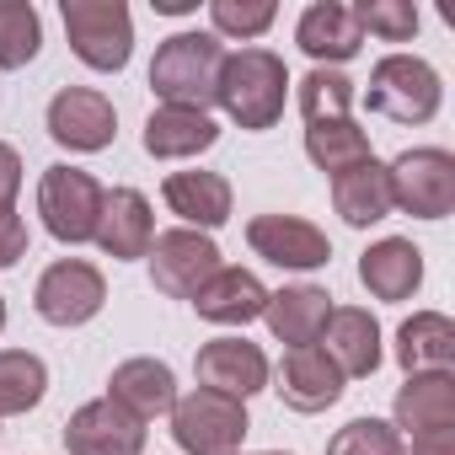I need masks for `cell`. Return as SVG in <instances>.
<instances>
[{
    "label": "cell",
    "mask_w": 455,
    "mask_h": 455,
    "mask_svg": "<svg viewBox=\"0 0 455 455\" xmlns=\"http://www.w3.org/2000/svg\"><path fill=\"white\" fill-rule=\"evenodd\" d=\"M0 332H6V295H0Z\"/></svg>",
    "instance_id": "74e56055"
},
{
    "label": "cell",
    "mask_w": 455,
    "mask_h": 455,
    "mask_svg": "<svg viewBox=\"0 0 455 455\" xmlns=\"http://www.w3.org/2000/svg\"><path fill=\"white\" fill-rule=\"evenodd\" d=\"M284 407L295 412H327L338 396H343V370L327 359L322 343H306V348H290L284 364H279V386Z\"/></svg>",
    "instance_id": "9a60e30c"
},
{
    "label": "cell",
    "mask_w": 455,
    "mask_h": 455,
    "mask_svg": "<svg viewBox=\"0 0 455 455\" xmlns=\"http://www.w3.org/2000/svg\"><path fill=\"white\" fill-rule=\"evenodd\" d=\"M263 455H284V450H263Z\"/></svg>",
    "instance_id": "f35d334b"
},
{
    "label": "cell",
    "mask_w": 455,
    "mask_h": 455,
    "mask_svg": "<svg viewBox=\"0 0 455 455\" xmlns=\"http://www.w3.org/2000/svg\"><path fill=\"white\" fill-rule=\"evenodd\" d=\"M220 140V124L209 113H193V108H156L145 118V150L156 161H188V156H204L209 145Z\"/></svg>",
    "instance_id": "d4e9b609"
},
{
    "label": "cell",
    "mask_w": 455,
    "mask_h": 455,
    "mask_svg": "<svg viewBox=\"0 0 455 455\" xmlns=\"http://www.w3.org/2000/svg\"><path fill=\"white\" fill-rule=\"evenodd\" d=\"M354 22H359V33H375L386 44H407L418 33V6L412 0H359Z\"/></svg>",
    "instance_id": "d6a6232c"
},
{
    "label": "cell",
    "mask_w": 455,
    "mask_h": 455,
    "mask_svg": "<svg viewBox=\"0 0 455 455\" xmlns=\"http://www.w3.org/2000/svg\"><path fill=\"white\" fill-rule=\"evenodd\" d=\"M60 17H65L70 54L86 70L118 76L129 65V54H134V17H129L124 0H65Z\"/></svg>",
    "instance_id": "3957f363"
},
{
    "label": "cell",
    "mask_w": 455,
    "mask_h": 455,
    "mask_svg": "<svg viewBox=\"0 0 455 455\" xmlns=\"http://www.w3.org/2000/svg\"><path fill=\"white\" fill-rule=\"evenodd\" d=\"M220 70H225V44L214 33H172L150 60V92L161 97V108L209 113Z\"/></svg>",
    "instance_id": "6da1fadb"
},
{
    "label": "cell",
    "mask_w": 455,
    "mask_h": 455,
    "mask_svg": "<svg viewBox=\"0 0 455 455\" xmlns=\"http://www.w3.org/2000/svg\"><path fill=\"white\" fill-rule=\"evenodd\" d=\"M284 97H290V70L274 49H242V54H225L220 70V92L214 102L231 113V124L263 134L284 118Z\"/></svg>",
    "instance_id": "7a4b0ae2"
},
{
    "label": "cell",
    "mask_w": 455,
    "mask_h": 455,
    "mask_svg": "<svg viewBox=\"0 0 455 455\" xmlns=\"http://www.w3.org/2000/svg\"><path fill=\"white\" fill-rule=\"evenodd\" d=\"M193 375H198L204 391H220V396L247 402V396H258L268 386V354L258 343H247V338H214V343L198 348Z\"/></svg>",
    "instance_id": "7c38bea8"
},
{
    "label": "cell",
    "mask_w": 455,
    "mask_h": 455,
    "mask_svg": "<svg viewBox=\"0 0 455 455\" xmlns=\"http://www.w3.org/2000/svg\"><path fill=\"white\" fill-rule=\"evenodd\" d=\"M263 306H268V290L252 268H214L209 284L193 295V311L214 327H247L263 316Z\"/></svg>",
    "instance_id": "d6986e66"
},
{
    "label": "cell",
    "mask_w": 455,
    "mask_h": 455,
    "mask_svg": "<svg viewBox=\"0 0 455 455\" xmlns=\"http://www.w3.org/2000/svg\"><path fill=\"white\" fill-rule=\"evenodd\" d=\"M17 193H22V156L0 140V209H12Z\"/></svg>",
    "instance_id": "e575fe53"
},
{
    "label": "cell",
    "mask_w": 455,
    "mask_h": 455,
    "mask_svg": "<svg viewBox=\"0 0 455 455\" xmlns=\"http://www.w3.org/2000/svg\"><path fill=\"white\" fill-rule=\"evenodd\" d=\"M364 102H370V113H380L391 124H428L439 113V102H444V81L418 54H386L370 70Z\"/></svg>",
    "instance_id": "277c9868"
},
{
    "label": "cell",
    "mask_w": 455,
    "mask_h": 455,
    "mask_svg": "<svg viewBox=\"0 0 455 455\" xmlns=\"http://www.w3.org/2000/svg\"><path fill=\"white\" fill-rule=\"evenodd\" d=\"M327 455H407V439L380 418H354L348 428L332 434Z\"/></svg>",
    "instance_id": "1f68e13d"
},
{
    "label": "cell",
    "mask_w": 455,
    "mask_h": 455,
    "mask_svg": "<svg viewBox=\"0 0 455 455\" xmlns=\"http://www.w3.org/2000/svg\"><path fill=\"white\" fill-rule=\"evenodd\" d=\"M295 44L327 70V65H348V60L364 49V33H359V22H354V6H343V0H316V6L300 12Z\"/></svg>",
    "instance_id": "ffe728a7"
},
{
    "label": "cell",
    "mask_w": 455,
    "mask_h": 455,
    "mask_svg": "<svg viewBox=\"0 0 455 455\" xmlns=\"http://www.w3.org/2000/svg\"><path fill=\"white\" fill-rule=\"evenodd\" d=\"M44 49V22L33 0H0V70H22Z\"/></svg>",
    "instance_id": "f1b7e54d"
},
{
    "label": "cell",
    "mask_w": 455,
    "mask_h": 455,
    "mask_svg": "<svg viewBox=\"0 0 455 455\" xmlns=\"http://www.w3.org/2000/svg\"><path fill=\"white\" fill-rule=\"evenodd\" d=\"M247 247L274 263V268H295V274H311V268H327L332 263V242L322 225L300 220V214H258L247 225Z\"/></svg>",
    "instance_id": "30bf717a"
},
{
    "label": "cell",
    "mask_w": 455,
    "mask_h": 455,
    "mask_svg": "<svg viewBox=\"0 0 455 455\" xmlns=\"http://www.w3.org/2000/svg\"><path fill=\"white\" fill-rule=\"evenodd\" d=\"M386 182H391V209L412 220H444L455 209V156L439 145L402 150L386 166Z\"/></svg>",
    "instance_id": "8992f818"
},
{
    "label": "cell",
    "mask_w": 455,
    "mask_h": 455,
    "mask_svg": "<svg viewBox=\"0 0 455 455\" xmlns=\"http://www.w3.org/2000/svg\"><path fill=\"white\" fill-rule=\"evenodd\" d=\"M172 418V439L188 450V455H236L252 418H247V402L236 396H220V391H188L177 396V407L166 412Z\"/></svg>",
    "instance_id": "5b68a950"
},
{
    "label": "cell",
    "mask_w": 455,
    "mask_h": 455,
    "mask_svg": "<svg viewBox=\"0 0 455 455\" xmlns=\"http://www.w3.org/2000/svg\"><path fill=\"white\" fill-rule=\"evenodd\" d=\"M332 209L354 225V231H364V225L386 220V214H391V182H386V166L370 156V161L338 172V177H332Z\"/></svg>",
    "instance_id": "484cf974"
},
{
    "label": "cell",
    "mask_w": 455,
    "mask_h": 455,
    "mask_svg": "<svg viewBox=\"0 0 455 455\" xmlns=\"http://www.w3.org/2000/svg\"><path fill=\"white\" fill-rule=\"evenodd\" d=\"M33 306L49 327H81L108 306V279H102L97 263L60 258L54 268H44V279L33 290Z\"/></svg>",
    "instance_id": "9c48e42d"
},
{
    "label": "cell",
    "mask_w": 455,
    "mask_h": 455,
    "mask_svg": "<svg viewBox=\"0 0 455 455\" xmlns=\"http://www.w3.org/2000/svg\"><path fill=\"white\" fill-rule=\"evenodd\" d=\"M161 198L188 231H204V236L231 220V182L220 172H172L161 182Z\"/></svg>",
    "instance_id": "ac0fdd59"
},
{
    "label": "cell",
    "mask_w": 455,
    "mask_h": 455,
    "mask_svg": "<svg viewBox=\"0 0 455 455\" xmlns=\"http://www.w3.org/2000/svg\"><path fill=\"white\" fill-rule=\"evenodd\" d=\"M108 402H118L129 418H140V423H150V418H166L172 407H177V375H172V364H161V359H124L113 375H108Z\"/></svg>",
    "instance_id": "e0dca14e"
},
{
    "label": "cell",
    "mask_w": 455,
    "mask_h": 455,
    "mask_svg": "<svg viewBox=\"0 0 455 455\" xmlns=\"http://www.w3.org/2000/svg\"><path fill=\"white\" fill-rule=\"evenodd\" d=\"M391 412H396L391 428L402 439L455 428V375H407V386L396 391Z\"/></svg>",
    "instance_id": "603a6c76"
},
{
    "label": "cell",
    "mask_w": 455,
    "mask_h": 455,
    "mask_svg": "<svg viewBox=\"0 0 455 455\" xmlns=\"http://www.w3.org/2000/svg\"><path fill=\"white\" fill-rule=\"evenodd\" d=\"M150 6L161 17H188V12H198V0H150Z\"/></svg>",
    "instance_id": "8d00e7d4"
},
{
    "label": "cell",
    "mask_w": 455,
    "mask_h": 455,
    "mask_svg": "<svg viewBox=\"0 0 455 455\" xmlns=\"http://www.w3.org/2000/svg\"><path fill=\"white\" fill-rule=\"evenodd\" d=\"M274 17H279L274 0H209L214 38H242V44H252V38H263L274 28Z\"/></svg>",
    "instance_id": "4dcf8cb0"
},
{
    "label": "cell",
    "mask_w": 455,
    "mask_h": 455,
    "mask_svg": "<svg viewBox=\"0 0 455 455\" xmlns=\"http://www.w3.org/2000/svg\"><path fill=\"white\" fill-rule=\"evenodd\" d=\"M113 263H134L150 252L156 242V214H150V198L140 188H113L102 193V214H97V236H92Z\"/></svg>",
    "instance_id": "5bb4252c"
},
{
    "label": "cell",
    "mask_w": 455,
    "mask_h": 455,
    "mask_svg": "<svg viewBox=\"0 0 455 455\" xmlns=\"http://www.w3.org/2000/svg\"><path fill=\"white\" fill-rule=\"evenodd\" d=\"M407 455H455V428H439V434H418Z\"/></svg>",
    "instance_id": "d590c367"
},
{
    "label": "cell",
    "mask_w": 455,
    "mask_h": 455,
    "mask_svg": "<svg viewBox=\"0 0 455 455\" xmlns=\"http://www.w3.org/2000/svg\"><path fill=\"white\" fill-rule=\"evenodd\" d=\"M322 348L343 370V380H364L380 370V322L364 306H332L322 327Z\"/></svg>",
    "instance_id": "2e32d148"
},
{
    "label": "cell",
    "mask_w": 455,
    "mask_h": 455,
    "mask_svg": "<svg viewBox=\"0 0 455 455\" xmlns=\"http://www.w3.org/2000/svg\"><path fill=\"white\" fill-rule=\"evenodd\" d=\"M295 97H300L306 129H316V124H343L348 108H354V81H348L343 70H322V65H316V70L295 86Z\"/></svg>",
    "instance_id": "f546056e"
},
{
    "label": "cell",
    "mask_w": 455,
    "mask_h": 455,
    "mask_svg": "<svg viewBox=\"0 0 455 455\" xmlns=\"http://www.w3.org/2000/svg\"><path fill=\"white\" fill-rule=\"evenodd\" d=\"M65 450L70 455H145V423L129 418L118 402L97 396L70 412L65 423Z\"/></svg>",
    "instance_id": "4fadbf2b"
},
{
    "label": "cell",
    "mask_w": 455,
    "mask_h": 455,
    "mask_svg": "<svg viewBox=\"0 0 455 455\" xmlns=\"http://www.w3.org/2000/svg\"><path fill=\"white\" fill-rule=\"evenodd\" d=\"M359 284L375 295V300H412L418 284H423V252L407 242V236H386L375 247H364L359 258Z\"/></svg>",
    "instance_id": "44dd1931"
},
{
    "label": "cell",
    "mask_w": 455,
    "mask_h": 455,
    "mask_svg": "<svg viewBox=\"0 0 455 455\" xmlns=\"http://www.w3.org/2000/svg\"><path fill=\"white\" fill-rule=\"evenodd\" d=\"M145 258H150V284L161 295H172V300H193L209 284V274L225 268L220 247L204 231H188V225H177V231H156Z\"/></svg>",
    "instance_id": "ba28073f"
},
{
    "label": "cell",
    "mask_w": 455,
    "mask_h": 455,
    "mask_svg": "<svg viewBox=\"0 0 455 455\" xmlns=\"http://www.w3.org/2000/svg\"><path fill=\"white\" fill-rule=\"evenodd\" d=\"M396 364L407 375H450L455 370V322L444 311H412L396 327Z\"/></svg>",
    "instance_id": "7402d4cb"
},
{
    "label": "cell",
    "mask_w": 455,
    "mask_h": 455,
    "mask_svg": "<svg viewBox=\"0 0 455 455\" xmlns=\"http://www.w3.org/2000/svg\"><path fill=\"white\" fill-rule=\"evenodd\" d=\"M102 182L81 166H49L38 177V214L44 231L65 247H81L97 236V214H102Z\"/></svg>",
    "instance_id": "52a82bcc"
},
{
    "label": "cell",
    "mask_w": 455,
    "mask_h": 455,
    "mask_svg": "<svg viewBox=\"0 0 455 455\" xmlns=\"http://www.w3.org/2000/svg\"><path fill=\"white\" fill-rule=\"evenodd\" d=\"M306 156H311L316 172L338 177V172L370 161L375 150H370V134H364L354 118H343V124H316V129H306Z\"/></svg>",
    "instance_id": "83f0119b"
},
{
    "label": "cell",
    "mask_w": 455,
    "mask_h": 455,
    "mask_svg": "<svg viewBox=\"0 0 455 455\" xmlns=\"http://www.w3.org/2000/svg\"><path fill=\"white\" fill-rule=\"evenodd\" d=\"M327 316H332V295H327L322 284H290V290L268 295V306H263L268 332H274L279 343H290V348L322 343Z\"/></svg>",
    "instance_id": "cb8c5ba5"
},
{
    "label": "cell",
    "mask_w": 455,
    "mask_h": 455,
    "mask_svg": "<svg viewBox=\"0 0 455 455\" xmlns=\"http://www.w3.org/2000/svg\"><path fill=\"white\" fill-rule=\"evenodd\" d=\"M49 391V364L28 348H0V418L33 412Z\"/></svg>",
    "instance_id": "4316f807"
},
{
    "label": "cell",
    "mask_w": 455,
    "mask_h": 455,
    "mask_svg": "<svg viewBox=\"0 0 455 455\" xmlns=\"http://www.w3.org/2000/svg\"><path fill=\"white\" fill-rule=\"evenodd\" d=\"M49 134H54L65 150L97 156V150H108L113 134H118V108H113L97 86H65V92H54V102H49Z\"/></svg>",
    "instance_id": "8fae6325"
},
{
    "label": "cell",
    "mask_w": 455,
    "mask_h": 455,
    "mask_svg": "<svg viewBox=\"0 0 455 455\" xmlns=\"http://www.w3.org/2000/svg\"><path fill=\"white\" fill-rule=\"evenodd\" d=\"M28 258V220L17 209H0V268Z\"/></svg>",
    "instance_id": "836d02e7"
}]
</instances>
